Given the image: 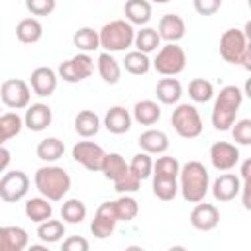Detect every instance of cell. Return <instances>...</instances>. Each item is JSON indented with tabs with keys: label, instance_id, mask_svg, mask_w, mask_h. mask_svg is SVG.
Returning a JSON list of instances; mask_svg holds the SVG:
<instances>
[{
	"label": "cell",
	"instance_id": "obj_1",
	"mask_svg": "<svg viewBox=\"0 0 251 251\" xmlns=\"http://www.w3.org/2000/svg\"><path fill=\"white\" fill-rule=\"evenodd\" d=\"M178 190L190 204L202 202L210 190V173L200 161H188L178 171Z\"/></svg>",
	"mask_w": 251,
	"mask_h": 251
},
{
	"label": "cell",
	"instance_id": "obj_2",
	"mask_svg": "<svg viewBox=\"0 0 251 251\" xmlns=\"http://www.w3.org/2000/svg\"><path fill=\"white\" fill-rule=\"evenodd\" d=\"M241 104H243V90L235 84L224 86L220 94H216V102L212 108V126L218 131H227L233 126Z\"/></svg>",
	"mask_w": 251,
	"mask_h": 251
},
{
	"label": "cell",
	"instance_id": "obj_3",
	"mask_svg": "<svg viewBox=\"0 0 251 251\" xmlns=\"http://www.w3.org/2000/svg\"><path fill=\"white\" fill-rule=\"evenodd\" d=\"M33 182H35V188L39 190V194L43 198H47L49 202L63 200V196L71 190V176H69V173L63 167H57V165L39 167L35 171Z\"/></svg>",
	"mask_w": 251,
	"mask_h": 251
},
{
	"label": "cell",
	"instance_id": "obj_4",
	"mask_svg": "<svg viewBox=\"0 0 251 251\" xmlns=\"http://www.w3.org/2000/svg\"><path fill=\"white\" fill-rule=\"evenodd\" d=\"M220 57L229 65H241L251 71V45L245 31L237 27L226 29L220 37Z\"/></svg>",
	"mask_w": 251,
	"mask_h": 251
},
{
	"label": "cell",
	"instance_id": "obj_5",
	"mask_svg": "<svg viewBox=\"0 0 251 251\" xmlns=\"http://www.w3.org/2000/svg\"><path fill=\"white\" fill-rule=\"evenodd\" d=\"M133 35H135V29L127 20H112L104 24L102 29L98 31L100 47L108 53H118L131 47Z\"/></svg>",
	"mask_w": 251,
	"mask_h": 251
},
{
	"label": "cell",
	"instance_id": "obj_6",
	"mask_svg": "<svg viewBox=\"0 0 251 251\" xmlns=\"http://www.w3.org/2000/svg\"><path fill=\"white\" fill-rule=\"evenodd\" d=\"M171 124L175 131L184 139H194L204 129L202 118L192 104H178L171 114Z\"/></svg>",
	"mask_w": 251,
	"mask_h": 251
},
{
	"label": "cell",
	"instance_id": "obj_7",
	"mask_svg": "<svg viewBox=\"0 0 251 251\" xmlns=\"http://www.w3.org/2000/svg\"><path fill=\"white\" fill-rule=\"evenodd\" d=\"M155 71L163 76H175L180 75L186 67V53L178 43H165L159 47L155 61L151 63Z\"/></svg>",
	"mask_w": 251,
	"mask_h": 251
},
{
	"label": "cell",
	"instance_id": "obj_8",
	"mask_svg": "<svg viewBox=\"0 0 251 251\" xmlns=\"http://www.w3.org/2000/svg\"><path fill=\"white\" fill-rule=\"evenodd\" d=\"M94 73V59L88 53H76L75 57L63 61L57 69V76L63 78L69 84H76L86 80L90 75Z\"/></svg>",
	"mask_w": 251,
	"mask_h": 251
},
{
	"label": "cell",
	"instance_id": "obj_9",
	"mask_svg": "<svg viewBox=\"0 0 251 251\" xmlns=\"http://www.w3.org/2000/svg\"><path fill=\"white\" fill-rule=\"evenodd\" d=\"M0 98L2 102L12 110H24L29 106L31 100V88L22 78H8L0 86Z\"/></svg>",
	"mask_w": 251,
	"mask_h": 251
},
{
	"label": "cell",
	"instance_id": "obj_10",
	"mask_svg": "<svg viewBox=\"0 0 251 251\" xmlns=\"http://www.w3.org/2000/svg\"><path fill=\"white\" fill-rule=\"evenodd\" d=\"M29 190V176L24 171H10L0 178V198L8 204L20 202Z\"/></svg>",
	"mask_w": 251,
	"mask_h": 251
},
{
	"label": "cell",
	"instance_id": "obj_11",
	"mask_svg": "<svg viewBox=\"0 0 251 251\" xmlns=\"http://www.w3.org/2000/svg\"><path fill=\"white\" fill-rule=\"evenodd\" d=\"M104 155H106V151L94 141H78L73 145V159L92 173L100 171Z\"/></svg>",
	"mask_w": 251,
	"mask_h": 251
},
{
	"label": "cell",
	"instance_id": "obj_12",
	"mask_svg": "<svg viewBox=\"0 0 251 251\" xmlns=\"http://www.w3.org/2000/svg\"><path fill=\"white\" fill-rule=\"evenodd\" d=\"M239 149L229 141H216L210 147V163L216 171H231L239 163Z\"/></svg>",
	"mask_w": 251,
	"mask_h": 251
},
{
	"label": "cell",
	"instance_id": "obj_13",
	"mask_svg": "<svg viewBox=\"0 0 251 251\" xmlns=\"http://www.w3.org/2000/svg\"><path fill=\"white\" fill-rule=\"evenodd\" d=\"M116 224H118V216L114 212L112 202H102L96 208L94 220L90 222V233L96 239H106V237H110L114 233Z\"/></svg>",
	"mask_w": 251,
	"mask_h": 251
},
{
	"label": "cell",
	"instance_id": "obj_14",
	"mask_svg": "<svg viewBox=\"0 0 251 251\" xmlns=\"http://www.w3.org/2000/svg\"><path fill=\"white\" fill-rule=\"evenodd\" d=\"M210 190H212V196H214L218 202H231V200H235V198L239 196L241 178H239L237 175L226 171L224 175H220V176L212 182Z\"/></svg>",
	"mask_w": 251,
	"mask_h": 251
},
{
	"label": "cell",
	"instance_id": "obj_15",
	"mask_svg": "<svg viewBox=\"0 0 251 251\" xmlns=\"http://www.w3.org/2000/svg\"><path fill=\"white\" fill-rule=\"evenodd\" d=\"M218 224H220V210L214 204L196 202V206L190 212V226L198 231H212L218 227Z\"/></svg>",
	"mask_w": 251,
	"mask_h": 251
},
{
	"label": "cell",
	"instance_id": "obj_16",
	"mask_svg": "<svg viewBox=\"0 0 251 251\" xmlns=\"http://www.w3.org/2000/svg\"><path fill=\"white\" fill-rule=\"evenodd\" d=\"M57 82H59V76L51 67H37L31 71V76H29L31 90L41 98L51 96L57 90Z\"/></svg>",
	"mask_w": 251,
	"mask_h": 251
},
{
	"label": "cell",
	"instance_id": "obj_17",
	"mask_svg": "<svg viewBox=\"0 0 251 251\" xmlns=\"http://www.w3.org/2000/svg\"><path fill=\"white\" fill-rule=\"evenodd\" d=\"M157 33L161 39H165L167 43H176L184 37L186 33V24L178 14H165L159 20V27Z\"/></svg>",
	"mask_w": 251,
	"mask_h": 251
},
{
	"label": "cell",
	"instance_id": "obj_18",
	"mask_svg": "<svg viewBox=\"0 0 251 251\" xmlns=\"http://www.w3.org/2000/svg\"><path fill=\"white\" fill-rule=\"evenodd\" d=\"M29 235L20 226H0V251H24Z\"/></svg>",
	"mask_w": 251,
	"mask_h": 251
},
{
	"label": "cell",
	"instance_id": "obj_19",
	"mask_svg": "<svg viewBox=\"0 0 251 251\" xmlns=\"http://www.w3.org/2000/svg\"><path fill=\"white\" fill-rule=\"evenodd\" d=\"M51 120H53L51 108L43 102H37V104L27 106L25 116H24V126L31 131H43L51 126Z\"/></svg>",
	"mask_w": 251,
	"mask_h": 251
},
{
	"label": "cell",
	"instance_id": "obj_20",
	"mask_svg": "<svg viewBox=\"0 0 251 251\" xmlns=\"http://www.w3.org/2000/svg\"><path fill=\"white\" fill-rule=\"evenodd\" d=\"M131 114L124 106H112L104 116V127L114 135H122L131 129Z\"/></svg>",
	"mask_w": 251,
	"mask_h": 251
},
{
	"label": "cell",
	"instance_id": "obj_21",
	"mask_svg": "<svg viewBox=\"0 0 251 251\" xmlns=\"http://www.w3.org/2000/svg\"><path fill=\"white\" fill-rule=\"evenodd\" d=\"M137 143L141 147V151L149 153V155H163L167 149H169V137L165 131L161 129H145L139 137H137Z\"/></svg>",
	"mask_w": 251,
	"mask_h": 251
},
{
	"label": "cell",
	"instance_id": "obj_22",
	"mask_svg": "<svg viewBox=\"0 0 251 251\" xmlns=\"http://www.w3.org/2000/svg\"><path fill=\"white\" fill-rule=\"evenodd\" d=\"M124 14L131 25H145L153 16V8L147 0H126Z\"/></svg>",
	"mask_w": 251,
	"mask_h": 251
},
{
	"label": "cell",
	"instance_id": "obj_23",
	"mask_svg": "<svg viewBox=\"0 0 251 251\" xmlns=\"http://www.w3.org/2000/svg\"><path fill=\"white\" fill-rule=\"evenodd\" d=\"M96 67H98V75L100 78L106 82V84H118L120 78H122V67L120 63L116 61V57L108 51L100 53L98 55V61H96Z\"/></svg>",
	"mask_w": 251,
	"mask_h": 251
},
{
	"label": "cell",
	"instance_id": "obj_24",
	"mask_svg": "<svg viewBox=\"0 0 251 251\" xmlns=\"http://www.w3.org/2000/svg\"><path fill=\"white\" fill-rule=\"evenodd\" d=\"M155 94H157V100L165 106L178 104L182 96V84L176 78H161L155 86Z\"/></svg>",
	"mask_w": 251,
	"mask_h": 251
},
{
	"label": "cell",
	"instance_id": "obj_25",
	"mask_svg": "<svg viewBox=\"0 0 251 251\" xmlns=\"http://www.w3.org/2000/svg\"><path fill=\"white\" fill-rule=\"evenodd\" d=\"M16 37L20 43H37L43 37V25L37 18H24L16 25Z\"/></svg>",
	"mask_w": 251,
	"mask_h": 251
},
{
	"label": "cell",
	"instance_id": "obj_26",
	"mask_svg": "<svg viewBox=\"0 0 251 251\" xmlns=\"http://www.w3.org/2000/svg\"><path fill=\"white\" fill-rule=\"evenodd\" d=\"M127 171H129V165L126 163V159H124L120 153H106V155H104L100 173H102L108 180L116 182V180L122 178Z\"/></svg>",
	"mask_w": 251,
	"mask_h": 251
},
{
	"label": "cell",
	"instance_id": "obj_27",
	"mask_svg": "<svg viewBox=\"0 0 251 251\" xmlns=\"http://www.w3.org/2000/svg\"><path fill=\"white\" fill-rule=\"evenodd\" d=\"M131 118L141 126H153L161 118V106L153 100H139L133 106V116Z\"/></svg>",
	"mask_w": 251,
	"mask_h": 251
},
{
	"label": "cell",
	"instance_id": "obj_28",
	"mask_svg": "<svg viewBox=\"0 0 251 251\" xmlns=\"http://www.w3.org/2000/svg\"><path fill=\"white\" fill-rule=\"evenodd\" d=\"M75 131L84 139L94 137L100 131V118L96 116V112H92V110L78 112L75 118Z\"/></svg>",
	"mask_w": 251,
	"mask_h": 251
},
{
	"label": "cell",
	"instance_id": "obj_29",
	"mask_svg": "<svg viewBox=\"0 0 251 251\" xmlns=\"http://www.w3.org/2000/svg\"><path fill=\"white\" fill-rule=\"evenodd\" d=\"M65 153V143L59 139V137H47V139H41L35 147V155L45 161V163H55L63 157Z\"/></svg>",
	"mask_w": 251,
	"mask_h": 251
},
{
	"label": "cell",
	"instance_id": "obj_30",
	"mask_svg": "<svg viewBox=\"0 0 251 251\" xmlns=\"http://www.w3.org/2000/svg\"><path fill=\"white\" fill-rule=\"evenodd\" d=\"M24 212H25V216H27L31 222L39 224V222H45V220H49V218L53 216V206L49 204L47 198L35 196V198H29V200L25 202Z\"/></svg>",
	"mask_w": 251,
	"mask_h": 251
},
{
	"label": "cell",
	"instance_id": "obj_31",
	"mask_svg": "<svg viewBox=\"0 0 251 251\" xmlns=\"http://www.w3.org/2000/svg\"><path fill=\"white\" fill-rule=\"evenodd\" d=\"M133 43H135L137 51L149 55V53H153V51H157L161 47V37H159L157 29H153V27H141L139 31H135Z\"/></svg>",
	"mask_w": 251,
	"mask_h": 251
},
{
	"label": "cell",
	"instance_id": "obj_32",
	"mask_svg": "<svg viewBox=\"0 0 251 251\" xmlns=\"http://www.w3.org/2000/svg\"><path fill=\"white\" fill-rule=\"evenodd\" d=\"M112 206H114V212L118 216V222H131L139 214V204L129 194H120V198L114 200Z\"/></svg>",
	"mask_w": 251,
	"mask_h": 251
},
{
	"label": "cell",
	"instance_id": "obj_33",
	"mask_svg": "<svg viewBox=\"0 0 251 251\" xmlns=\"http://www.w3.org/2000/svg\"><path fill=\"white\" fill-rule=\"evenodd\" d=\"M65 235V224L59 222V220H45V222H39L37 226V237L43 241V243H57L61 241Z\"/></svg>",
	"mask_w": 251,
	"mask_h": 251
},
{
	"label": "cell",
	"instance_id": "obj_34",
	"mask_svg": "<svg viewBox=\"0 0 251 251\" xmlns=\"http://www.w3.org/2000/svg\"><path fill=\"white\" fill-rule=\"evenodd\" d=\"M24 127V120L16 112H8L0 116V145H4L8 139L16 137Z\"/></svg>",
	"mask_w": 251,
	"mask_h": 251
},
{
	"label": "cell",
	"instance_id": "obj_35",
	"mask_svg": "<svg viewBox=\"0 0 251 251\" xmlns=\"http://www.w3.org/2000/svg\"><path fill=\"white\" fill-rule=\"evenodd\" d=\"M86 204L78 198H69L61 206V218L67 224H80L86 218Z\"/></svg>",
	"mask_w": 251,
	"mask_h": 251
},
{
	"label": "cell",
	"instance_id": "obj_36",
	"mask_svg": "<svg viewBox=\"0 0 251 251\" xmlns=\"http://www.w3.org/2000/svg\"><path fill=\"white\" fill-rule=\"evenodd\" d=\"M73 43L78 51L82 53H88V51H94L100 47V37H98V31L92 29V27H80L75 31L73 35Z\"/></svg>",
	"mask_w": 251,
	"mask_h": 251
},
{
	"label": "cell",
	"instance_id": "obj_37",
	"mask_svg": "<svg viewBox=\"0 0 251 251\" xmlns=\"http://www.w3.org/2000/svg\"><path fill=\"white\" fill-rule=\"evenodd\" d=\"M124 67H126V71L129 73V75H147L149 73V69H151V61H149V57L145 55V53H141V51H129V53H126V57H124Z\"/></svg>",
	"mask_w": 251,
	"mask_h": 251
},
{
	"label": "cell",
	"instance_id": "obj_38",
	"mask_svg": "<svg viewBox=\"0 0 251 251\" xmlns=\"http://www.w3.org/2000/svg\"><path fill=\"white\" fill-rule=\"evenodd\" d=\"M178 192V178H167V176H153V194L163 200L169 202L176 196Z\"/></svg>",
	"mask_w": 251,
	"mask_h": 251
},
{
	"label": "cell",
	"instance_id": "obj_39",
	"mask_svg": "<svg viewBox=\"0 0 251 251\" xmlns=\"http://www.w3.org/2000/svg\"><path fill=\"white\" fill-rule=\"evenodd\" d=\"M188 96L198 104H206L214 98V86L206 78H194L188 84Z\"/></svg>",
	"mask_w": 251,
	"mask_h": 251
},
{
	"label": "cell",
	"instance_id": "obj_40",
	"mask_svg": "<svg viewBox=\"0 0 251 251\" xmlns=\"http://www.w3.org/2000/svg\"><path fill=\"white\" fill-rule=\"evenodd\" d=\"M178 171H180V163L175 157H171V155H163L157 161H153V173H151V176L178 178Z\"/></svg>",
	"mask_w": 251,
	"mask_h": 251
},
{
	"label": "cell",
	"instance_id": "obj_41",
	"mask_svg": "<svg viewBox=\"0 0 251 251\" xmlns=\"http://www.w3.org/2000/svg\"><path fill=\"white\" fill-rule=\"evenodd\" d=\"M127 165H129V171H131L139 180L149 178L151 173H153V159H151V155L145 153V151L133 155V159H131Z\"/></svg>",
	"mask_w": 251,
	"mask_h": 251
},
{
	"label": "cell",
	"instance_id": "obj_42",
	"mask_svg": "<svg viewBox=\"0 0 251 251\" xmlns=\"http://www.w3.org/2000/svg\"><path fill=\"white\" fill-rule=\"evenodd\" d=\"M229 129H231V135H233L235 143H239V145H249L251 143V120L249 118L233 122V126Z\"/></svg>",
	"mask_w": 251,
	"mask_h": 251
},
{
	"label": "cell",
	"instance_id": "obj_43",
	"mask_svg": "<svg viewBox=\"0 0 251 251\" xmlns=\"http://www.w3.org/2000/svg\"><path fill=\"white\" fill-rule=\"evenodd\" d=\"M139 186H141V180H139L131 171H127L122 178H118V180L114 182V190H116L118 194H131V192H137Z\"/></svg>",
	"mask_w": 251,
	"mask_h": 251
},
{
	"label": "cell",
	"instance_id": "obj_44",
	"mask_svg": "<svg viewBox=\"0 0 251 251\" xmlns=\"http://www.w3.org/2000/svg\"><path fill=\"white\" fill-rule=\"evenodd\" d=\"M25 8L33 16H49L57 8V0H25Z\"/></svg>",
	"mask_w": 251,
	"mask_h": 251
},
{
	"label": "cell",
	"instance_id": "obj_45",
	"mask_svg": "<svg viewBox=\"0 0 251 251\" xmlns=\"http://www.w3.org/2000/svg\"><path fill=\"white\" fill-rule=\"evenodd\" d=\"M192 6L200 16H214L222 8V0H192Z\"/></svg>",
	"mask_w": 251,
	"mask_h": 251
},
{
	"label": "cell",
	"instance_id": "obj_46",
	"mask_svg": "<svg viewBox=\"0 0 251 251\" xmlns=\"http://www.w3.org/2000/svg\"><path fill=\"white\" fill-rule=\"evenodd\" d=\"M90 243L80 235H71L63 241V251H88Z\"/></svg>",
	"mask_w": 251,
	"mask_h": 251
},
{
	"label": "cell",
	"instance_id": "obj_47",
	"mask_svg": "<svg viewBox=\"0 0 251 251\" xmlns=\"http://www.w3.org/2000/svg\"><path fill=\"white\" fill-rule=\"evenodd\" d=\"M10 161H12V155H10V151H8L4 145H0V173H4V171L8 169Z\"/></svg>",
	"mask_w": 251,
	"mask_h": 251
},
{
	"label": "cell",
	"instance_id": "obj_48",
	"mask_svg": "<svg viewBox=\"0 0 251 251\" xmlns=\"http://www.w3.org/2000/svg\"><path fill=\"white\" fill-rule=\"evenodd\" d=\"M31 251H47V245H31Z\"/></svg>",
	"mask_w": 251,
	"mask_h": 251
},
{
	"label": "cell",
	"instance_id": "obj_49",
	"mask_svg": "<svg viewBox=\"0 0 251 251\" xmlns=\"http://www.w3.org/2000/svg\"><path fill=\"white\" fill-rule=\"evenodd\" d=\"M147 2H155V4H167V2H171V0H147Z\"/></svg>",
	"mask_w": 251,
	"mask_h": 251
}]
</instances>
